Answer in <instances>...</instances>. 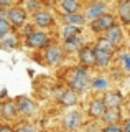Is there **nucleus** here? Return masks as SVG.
Returning a JSON list of instances; mask_svg holds the SVG:
<instances>
[{
    "mask_svg": "<svg viewBox=\"0 0 130 132\" xmlns=\"http://www.w3.org/2000/svg\"><path fill=\"white\" fill-rule=\"evenodd\" d=\"M92 30L94 31H109L110 28L115 27V18H114L112 15H104L100 16L99 20H96V22H92Z\"/></svg>",
    "mask_w": 130,
    "mask_h": 132,
    "instance_id": "nucleus-1",
    "label": "nucleus"
},
{
    "mask_svg": "<svg viewBox=\"0 0 130 132\" xmlns=\"http://www.w3.org/2000/svg\"><path fill=\"white\" fill-rule=\"evenodd\" d=\"M7 18L10 20V23L13 25V27H22L26 20V12L23 10V8H18V7L10 8L8 13H7Z\"/></svg>",
    "mask_w": 130,
    "mask_h": 132,
    "instance_id": "nucleus-2",
    "label": "nucleus"
},
{
    "mask_svg": "<svg viewBox=\"0 0 130 132\" xmlns=\"http://www.w3.org/2000/svg\"><path fill=\"white\" fill-rule=\"evenodd\" d=\"M48 35H44V33H40V31H36V33H31V35H28V40H26V45L28 46H31V48H44L48 45Z\"/></svg>",
    "mask_w": 130,
    "mask_h": 132,
    "instance_id": "nucleus-3",
    "label": "nucleus"
},
{
    "mask_svg": "<svg viewBox=\"0 0 130 132\" xmlns=\"http://www.w3.org/2000/svg\"><path fill=\"white\" fill-rule=\"evenodd\" d=\"M71 86H72L74 91H82L89 86V76L86 74L84 69H78L76 76L72 78V81H71Z\"/></svg>",
    "mask_w": 130,
    "mask_h": 132,
    "instance_id": "nucleus-4",
    "label": "nucleus"
},
{
    "mask_svg": "<svg viewBox=\"0 0 130 132\" xmlns=\"http://www.w3.org/2000/svg\"><path fill=\"white\" fill-rule=\"evenodd\" d=\"M81 122H82V119H81V114L78 112V111H72V112L66 114V117H64V121H63L64 127L69 129V130L78 129V127L81 126Z\"/></svg>",
    "mask_w": 130,
    "mask_h": 132,
    "instance_id": "nucleus-5",
    "label": "nucleus"
},
{
    "mask_svg": "<svg viewBox=\"0 0 130 132\" xmlns=\"http://www.w3.org/2000/svg\"><path fill=\"white\" fill-rule=\"evenodd\" d=\"M79 60L84 66H94L97 64L96 60V50L94 48H82L79 53Z\"/></svg>",
    "mask_w": 130,
    "mask_h": 132,
    "instance_id": "nucleus-6",
    "label": "nucleus"
},
{
    "mask_svg": "<svg viewBox=\"0 0 130 132\" xmlns=\"http://www.w3.org/2000/svg\"><path fill=\"white\" fill-rule=\"evenodd\" d=\"M102 101L107 109H119V106L122 104V94L120 93H107Z\"/></svg>",
    "mask_w": 130,
    "mask_h": 132,
    "instance_id": "nucleus-7",
    "label": "nucleus"
},
{
    "mask_svg": "<svg viewBox=\"0 0 130 132\" xmlns=\"http://www.w3.org/2000/svg\"><path fill=\"white\" fill-rule=\"evenodd\" d=\"M105 12H107V8H105L104 3H96V5H92V7L87 10V15H86V16H87L89 20H92V22H96V20H99L100 16L107 15Z\"/></svg>",
    "mask_w": 130,
    "mask_h": 132,
    "instance_id": "nucleus-8",
    "label": "nucleus"
},
{
    "mask_svg": "<svg viewBox=\"0 0 130 132\" xmlns=\"http://www.w3.org/2000/svg\"><path fill=\"white\" fill-rule=\"evenodd\" d=\"M105 111H107V107H105L104 101H99V99L92 101L91 106H89V114H91L92 117H104Z\"/></svg>",
    "mask_w": 130,
    "mask_h": 132,
    "instance_id": "nucleus-9",
    "label": "nucleus"
},
{
    "mask_svg": "<svg viewBox=\"0 0 130 132\" xmlns=\"http://www.w3.org/2000/svg\"><path fill=\"white\" fill-rule=\"evenodd\" d=\"M122 30H120V27H114V28H110V30L109 31H105V40L109 41V43H112L114 46H115V45H119L120 41H122Z\"/></svg>",
    "mask_w": 130,
    "mask_h": 132,
    "instance_id": "nucleus-10",
    "label": "nucleus"
},
{
    "mask_svg": "<svg viewBox=\"0 0 130 132\" xmlns=\"http://www.w3.org/2000/svg\"><path fill=\"white\" fill-rule=\"evenodd\" d=\"M53 16L48 13V12H38V13H35V23L38 25V27H43V28H46V27H51L53 25Z\"/></svg>",
    "mask_w": 130,
    "mask_h": 132,
    "instance_id": "nucleus-11",
    "label": "nucleus"
},
{
    "mask_svg": "<svg viewBox=\"0 0 130 132\" xmlns=\"http://www.w3.org/2000/svg\"><path fill=\"white\" fill-rule=\"evenodd\" d=\"M63 58V51L58 48V46H53V48H48L46 51V61L50 64H58Z\"/></svg>",
    "mask_w": 130,
    "mask_h": 132,
    "instance_id": "nucleus-12",
    "label": "nucleus"
},
{
    "mask_svg": "<svg viewBox=\"0 0 130 132\" xmlns=\"http://www.w3.org/2000/svg\"><path fill=\"white\" fill-rule=\"evenodd\" d=\"M61 8L64 10V16L68 15H74V13H79V2H76V0H64V2H61Z\"/></svg>",
    "mask_w": 130,
    "mask_h": 132,
    "instance_id": "nucleus-13",
    "label": "nucleus"
},
{
    "mask_svg": "<svg viewBox=\"0 0 130 132\" xmlns=\"http://www.w3.org/2000/svg\"><path fill=\"white\" fill-rule=\"evenodd\" d=\"M17 111H18V107L13 101H7V102L2 104V116L5 119H13L15 114H17Z\"/></svg>",
    "mask_w": 130,
    "mask_h": 132,
    "instance_id": "nucleus-14",
    "label": "nucleus"
},
{
    "mask_svg": "<svg viewBox=\"0 0 130 132\" xmlns=\"http://www.w3.org/2000/svg\"><path fill=\"white\" fill-rule=\"evenodd\" d=\"M120 119V111L119 109H107L102 117V121L105 124H109V126H117V122H119Z\"/></svg>",
    "mask_w": 130,
    "mask_h": 132,
    "instance_id": "nucleus-15",
    "label": "nucleus"
},
{
    "mask_svg": "<svg viewBox=\"0 0 130 132\" xmlns=\"http://www.w3.org/2000/svg\"><path fill=\"white\" fill-rule=\"evenodd\" d=\"M17 107H18L20 112H23V114H31L35 111L33 102H31L30 99H26V97H18L17 99Z\"/></svg>",
    "mask_w": 130,
    "mask_h": 132,
    "instance_id": "nucleus-16",
    "label": "nucleus"
},
{
    "mask_svg": "<svg viewBox=\"0 0 130 132\" xmlns=\"http://www.w3.org/2000/svg\"><path fill=\"white\" fill-rule=\"evenodd\" d=\"M59 102L63 106H74L78 102V94L74 91H64L59 97Z\"/></svg>",
    "mask_w": 130,
    "mask_h": 132,
    "instance_id": "nucleus-17",
    "label": "nucleus"
},
{
    "mask_svg": "<svg viewBox=\"0 0 130 132\" xmlns=\"http://www.w3.org/2000/svg\"><path fill=\"white\" fill-rule=\"evenodd\" d=\"M96 50V60H97V64L99 66H107L112 60V53H107V51H102V50Z\"/></svg>",
    "mask_w": 130,
    "mask_h": 132,
    "instance_id": "nucleus-18",
    "label": "nucleus"
},
{
    "mask_svg": "<svg viewBox=\"0 0 130 132\" xmlns=\"http://www.w3.org/2000/svg\"><path fill=\"white\" fill-rule=\"evenodd\" d=\"M81 33V28H76V27H71V25H66L63 30V36H64V41H71L74 38H78V35Z\"/></svg>",
    "mask_w": 130,
    "mask_h": 132,
    "instance_id": "nucleus-19",
    "label": "nucleus"
},
{
    "mask_svg": "<svg viewBox=\"0 0 130 132\" xmlns=\"http://www.w3.org/2000/svg\"><path fill=\"white\" fill-rule=\"evenodd\" d=\"M119 15L124 23H130V2H120L119 5Z\"/></svg>",
    "mask_w": 130,
    "mask_h": 132,
    "instance_id": "nucleus-20",
    "label": "nucleus"
},
{
    "mask_svg": "<svg viewBox=\"0 0 130 132\" xmlns=\"http://www.w3.org/2000/svg\"><path fill=\"white\" fill-rule=\"evenodd\" d=\"M66 22H68V25H71V27L81 28V25H84V22H86V16H84V15H81V13L68 15V16H66Z\"/></svg>",
    "mask_w": 130,
    "mask_h": 132,
    "instance_id": "nucleus-21",
    "label": "nucleus"
},
{
    "mask_svg": "<svg viewBox=\"0 0 130 132\" xmlns=\"http://www.w3.org/2000/svg\"><path fill=\"white\" fill-rule=\"evenodd\" d=\"M8 30H10V20L7 18L5 15H2V16H0V38H2V40L7 36Z\"/></svg>",
    "mask_w": 130,
    "mask_h": 132,
    "instance_id": "nucleus-22",
    "label": "nucleus"
},
{
    "mask_svg": "<svg viewBox=\"0 0 130 132\" xmlns=\"http://www.w3.org/2000/svg\"><path fill=\"white\" fill-rule=\"evenodd\" d=\"M96 48H97V50H102V51H107V53H112V51H114V45L109 43L105 38H100L99 41H97Z\"/></svg>",
    "mask_w": 130,
    "mask_h": 132,
    "instance_id": "nucleus-23",
    "label": "nucleus"
},
{
    "mask_svg": "<svg viewBox=\"0 0 130 132\" xmlns=\"http://www.w3.org/2000/svg\"><path fill=\"white\" fill-rule=\"evenodd\" d=\"M2 46H5V48H17L18 46V40H17V36H10V38H3L2 40Z\"/></svg>",
    "mask_w": 130,
    "mask_h": 132,
    "instance_id": "nucleus-24",
    "label": "nucleus"
},
{
    "mask_svg": "<svg viewBox=\"0 0 130 132\" xmlns=\"http://www.w3.org/2000/svg\"><path fill=\"white\" fill-rule=\"evenodd\" d=\"M92 86H94L96 89H105L109 86V81L105 79V78H97V79L92 81Z\"/></svg>",
    "mask_w": 130,
    "mask_h": 132,
    "instance_id": "nucleus-25",
    "label": "nucleus"
},
{
    "mask_svg": "<svg viewBox=\"0 0 130 132\" xmlns=\"http://www.w3.org/2000/svg\"><path fill=\"white\" fill-rule=\"evenodd\" d=\"M40 5H41L40 2H33V0L26 2V8H28L30 12H35V13H38V12H40Z\"/></svg>",
    "mask_w": 130,
    "mask_h": 132,
    "instance_id": "nucleus-26",
    "label": "nucleus"
},
{
    "mask_svg": "<svg viewBox=\"0 0 130 132\" xmlns=\"http://www.w3.org/2000/svg\"><path fill=\"white\" fill-rule=\"evenodd\" d=\"M66 46H68V48H72V50L79 48V46H81V38H74V40L68 41V43H66Z\"/></svg>",
    "mask_w": 130,
    "mask_h": 132,
    "instance_id": "nucleus-27",
    "label": "nucleus"
},
{
    "mask_svg": "<svg viewBox=\"0 0 130 132\" xmlns=\"http://www.w3.org/2000/svg\"><path fill=\"white\" fill-rule=\"evenodd\" d=\"M104 132H124V129H120L119 126H107L104 129Z\"/></svg>",
    "mask_w": 130,
    "mask_h": 132,
    "instance_id": "nucleus-28",
    "label": "nucleus"
},
{
    "mask_svg": "<svg viewBox=\"0 0 130 132\" xmlns=\"http://www.w3.org/2000/svg\"><path fill=\"white\" fill-rule=\"evenodd\" d=\"M15 132H35V129L31 126H23V127H20V129H17Z\"/></svg>",
    "mask_w": 130,
    "mask_h": 132,
    "instance_id": "nucleus-29",
    "label": "nucleus"
},
{
    "mask_svg": "<svg viewBox=\"0 0 130 132\" xmlns=\"http://www.w3.org/2000/svg\"><path fill=\"white\" fill-rule=\"evenodd\" d=\"M124 68H125V69H127V71L130 73V55L124 56Z\"/></svg>",
    "mask_w": 130,
    "mask_h": 132,
    "instance_id": "nucleus-30",
    "label": "nucleus"
},
{
    "mask_svg": "<svg viewBox=\"0 0 130 132\" xmlns=\"http://www.w3.org/2000/svg\"><path fill=\"white\" fill-rule=\"evenodd\" d=\"M124 132H130V119L125 121V126H124Z\"/></svg>",
    "mask_w": 130,
    "mask_h": 132,
    "instance_id": "nucleus-31",
    "label": "nucleus"
},
{
    "mask_svg": "<svg viewBox=\"0 0 130 132\" xmlns=\"http://www.w3.org/2000/svg\"><path fill=\"white\" fill-rule=\"evenodd\" d=\"M0 132H12V129H10V127H7V126H3L2 129H0Z\"/></svg>",
    "mask_w": 130,
    "mask_h": 132,
    "instance_id": "nucleus-32",
    "label": "nucleus"
},
{
    "mask_svg": "<svg viewBox=\"0 0 130 132\" xmlns=\"http://www.w3.org/2000/svg\"><path fill=\"white\" fill-rule=\"evenodd\" d=\"M91 132H99V130H91Z\"/></svg>",
    "mask_w": 130,
    "mask_h": 132,
    "instance_id": "nucleus-33",
    "label": "nucleus"
}]
</instances>
